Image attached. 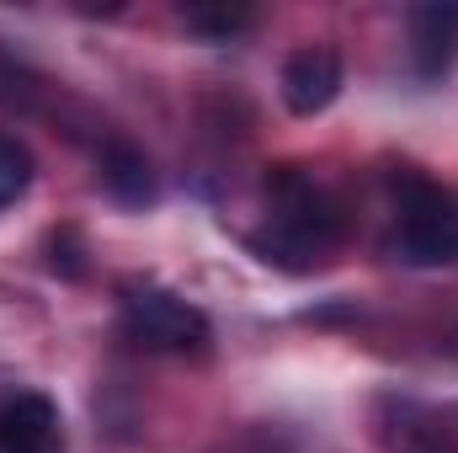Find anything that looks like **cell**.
I'll return each mask as SVG.
<instances>
[{
    "label": "cell",
    "instance_id": "obj_4",
    "mask_svg": "<svg viewBox=\"0 0 458 453\" xmlns=\"http://www.w3.org/2000/svg\"><path fill=\"white\" fill-rule=\"evenodd\" d=\"M59 411L48 395H16L0 406V453H54Z\"/></svg>",
    "mask_w": 458,
    "mask_h": 453
},
{
    "label": "cell",
    "instance_id": "obj_6",
    "mask_svg": "<svg viewBox=\"0 0 458 453\" xmlns=\"http://www.w3.org/2000/svg\"><path fill=\"white\" fill-rule=\"evenodd\" d=\"M102 176L123 203H149L155 198V176H149V160L133 150V144H113L107 160H102Z\"/></svg>",
    "mask_w": 458,
    "mask_h": 453
},
{
    "label": "cell",
    "instance_id": "obj_10",
    "mask_svg": "<svg viewBox=\"0 0 458 453\" xmlns=\"http://www.w3.org/2000/svg\"><path fill=\"white\" fill-rule=\"evenodd\" d=\"M454 341H458V337H454Z\"/></svg>",
    "mask_w": 458,
    "mask_h": 453
},
{
    "label": "cell",
    "instance_id": "obj_9",
    "mask_svg": "<svg viewBox=\"0 0 458 453\" xmlns=\"http://www.w3.org/2000/svg\"><path fill=\"white\" fill-rule=\"evenodd\" d=\"M411 453H437V449H432V443H416V449H411Z\"/></svg>",
    "mask_w": 458,
    "mask_h": 453
},
{
    "label": "cell",
    "instance_id": "obj_7",
    "mask_svg": "<svg viewBox=\"0 0 458 453\" xmlns=\"http://www.w3.org/2000/svg\"><path fill=\"white\" fill-rule=\"evenodd\" d=\"M182 21H187L192 32H203V38L225 43V38H234V32H245L256 16H250V5H187V11H182Z\"/></svg>",
    "mask_w": 458,
    "mask_h": 453
},
{
    "label": "cell",
    "instance_id": "obj_5",
    "mask_svg": "<svg viewBox=\"0 0 458 453\" xmlns=\"http://www.w3.org/2000/svg\"><path fill=\"white\" fill-rule=\"evenodd\" d=\"M411 43H416V64L437 75L458 48V5H421L411 16Z\"/></svg>",
    "mask_w": 458,
    "mask_h": 453
},
{
    "label": "cell",
    "instance_id": "obj_8",
    "mask_svg": "<svg viewBox=\"0 0 458 453\" xmlns=\"http://www.w3.org/2000/svg\"><path fill=\"white\" fill-rule=\"evenodd\" d=\"M27 187H32V155L21 139L0 133V209H11Z\"/></svg>",
    "mask_w": 458,
    "mask_h": 453
},
{
    "label": "cell",
    "instance_id": "obj_3",
    "mask_svg": "<svg viewBox=\"0 0 458 453\" xmlns=\"http://www.w3.org/2000/svg\"><path fill=\"white\" fill-rule=\"evenodd\" d=\"M336 91H342V54L331 43H310V48L288 54V64H283V102H288V113L299 117L326 113L336 102Z\"/></svg>",
    "mask_w": 458,
    "mask_h": 453
},
{
    "label": "cell",
    "instance_id": "obj_1",
    "mask_svg": "<svg viewBox=\"0 0 458 453\" xmlns=\"http://www.w3.org/2000/svg\"><path fill=\"white\" fill-rule=\"evenodd\" d=\"M394 251L416 267H443L458 261V192L437 187V182H405L400 198V235Z\"/></svg>",
    "mask_w": 458,
    "mask_h": 453
},
{
    "label": "cell",
    "instance_id": "obj_2",
    "mask_svg": "<svg viewBox=\"0 0 458 453\" xmlns=\"http://www.w3.org/2000/svg\"><path fill=\"white\" fill-rule=\"evenodd\" d=\"M123 326L149 352H203L208 346V315L165 288H133L123 299Z\"/></svg>",
    "mask_w": 458,
    "mask_h": 453
}]
</instances>
